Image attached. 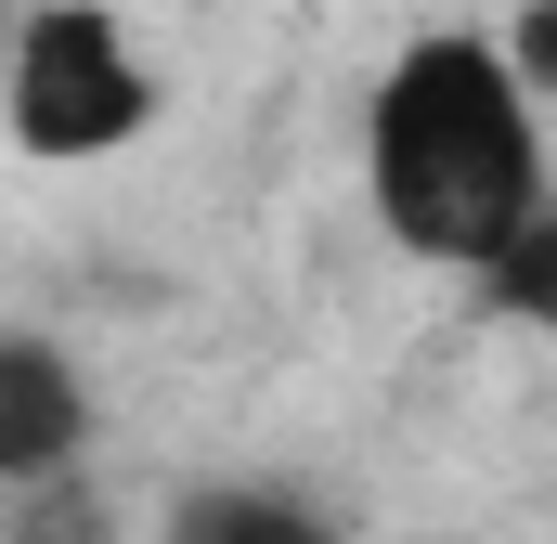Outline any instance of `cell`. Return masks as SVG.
Instances as JSON below:
<instances>
[{
    "label": "cell",
    "mask_w": 557,
    "mask_h": 544,
    "mask_svg": "<svg viewBox=\"0 0 557 544\" xmlns=\"http://www.w3.org/2000/svg\"><path fill=\"white\" fill-rule=\"evenodd\" d=\"M480 298H493L506 324H545V337H557V195H545V221H532L506 260L480 272Z\"/></svg>",
    "instance_id": "6"
},
{
    "label": "cell",
    "mask_w": 557,
    "mask_h": 544,
    "mask_svg": "<svg viewBox=\"0 0 557 544\" xmlns=\"http://www.w3.org/2000/svg\"><path fill=\"white\" fill-rule=\"evenodd\" d=\"M363 195L403 260L493 272L545 221V91L493 26H428L363 91Z\"/></svg>",
    "instance_id": "1"
},
{
    "label": "cell",
    "mask_w": 557,
    "mask_h": 544,
    "mask_svg": "<svg viewBox=\"0 0 557 544\" xmlns=\"http://www.w3.org/2000/svg\"><path fill=\"white\" fill-rule=\"evenodd\" d=\"M91 454V390H78V350L52 324H13L0 337V480H52Z\"/></svg>",
    "instance_id": "3"
},
{
    "label": "cell",
    "mask_w": 557,
    "mask_h": 544,
    "mask_svg": "<svg viewBox=\"0 0 557 544\" xmlns=\"http://www.w3.org/2000/svg\"><path fill=\"white\" fill-rule=\"evenodd\" d=\"M0 118H13V156H39V169L117 156L156 131V65L104 0H26L13 65H0Z\"/></svg>",
    "instance_id": "2"
},
{
    "label": "cell",
    "mask_w": 557,
    "mask_h": 544,
    "mask_svg": "<svg viewBox=\"0 0 557 544\" xmlns=\"http://www.w3.org/2000/svg\"><path fill=\"white\" fill-rule=\"evenodd\" d=\"M156 544H337V519L285 480H195Z\"/></svg>",
    "instance_id": "4"
},
{
    "label": "cell",
    "mask_w": 557,
    "mask_h": 544,
    "mask_svg": "<svg viewBox=\"0 0 557 544\" xmlns=\"http://www.w3.org/2000/svg\"><path fill=\"white\" fill-rule=\"evenodd\" d=\"M0 544H117V506H104V480H78V467L0 480Z\"/></svg>",
    "instance_id": "5"
},
{
    "label": "cell",
    "mask_w": 557,
    "mask_h": 544,
    "mask_svg": "<svg viewBox=\"0 0 557 544\" xmlns=\"http://www.w3.org/2000/svg\"><path fill=\"white\" fill-rule=\"evenodd\" d=\"M506 52L532 65V91H557V0H519V26H506Z\"/></svg>",
    "instance_id": "7"
}]
</instances>
